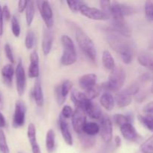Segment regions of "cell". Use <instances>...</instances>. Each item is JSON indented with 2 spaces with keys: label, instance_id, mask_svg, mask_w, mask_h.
Returning a JSON list of instances; mask_svg holds the SVG:
<instances>
[{
  "label": "cell",
  "instance_id": "obj_1",
  "mask_svg": "<svg viewBox=\"0 0 153 153\" xmlns=\"http://www.w3.org/2000/svg\"><path fill=\"white\" fill-rule=\"evenodd\" d=\"M107 41L112 49L120 55L127 52L134 53V44L133 42L128 40L126 37L109 30L107 35Z\"/></svg>",
  "mask_w": 153,
  "mask_h": 153
},
{
  "label": "cell",
  "instance_id": "obj_2",
  "mask_svg": "<svg viewBox=\"0 0 153 153\" xmlns=\"http://www.w3.org/2000/svg\"><path fill=\"white\" fill-rule=\"evenodd\" d=\"M75 36L81 50L93 62L97 61V49L91 37L79 27L75 28Z\"/></svg>",
  "mask_w": 153,
  "mask_h": 153
},
{
  "label": "cell",
  "instance_id": "obj_3",
  "mask_svg": "<svg viewBox=\"0 0 153 153\" xmlns=\"http://www.w3.org/2000/svg\"><path fill=\"white\" fill-rule=\"evenodd\" d=\"M126 81V72L122 67H116L111 70L108 76V81L101 85L102 90L106 92H117L123 86Z\"/></svg>",
  "mask_w": 153,
  "mask_h": 153
},
{
  "label": "cell",
  "instance_id": "obj_4",
  "mask_svg": "<svg viewBox=\"0 0 153 153\" xmlns=\"http://www.w3.org/2000/svg\"><path fill=\"white\" fill-rule=\"evenodd\" d=\"M61 43L63 46V52L61 58V64L64 66L74 64L77 60V53L73 40L68 35H63L61 37Z\"/></svg>",
  "mask_w": 153,
  "mask_h": 153
},
{
  "label": "cell",
  "instance_id": "obj_5",
  "mask_svg": "<svg viewBox=\"0 0 153 153\" xmlns=\"http://www.w3.org/2000/svg\"><path fill=\"white\" fill-rule=\"evenodd\" d=\"M87 123V114L82 108L76 107L73 117H72V125L74 131L77 134L83 133V128Z\"/></svg>",
  "mask_w": 153,
  "mask_h": 153
},
{
  "label": "cell",
  "instance_id": "obj_6",
  "mask_svg": "<svg viewBox=\"0 0 153 153\" xmlns=\"http://www.w3.org/2000/svg\"><path fill=\"white\" fill-rule=\"evenodd\" d=\"M38 6L40 13L47 28H51L54 25L53 12L48 1H38L36 2Z\"/></svg>",
  "mask_w": 153,
  "mask_h": 153
},
{
  "label": "cell",
  "instance_id": "obj_7",
  "mask_svg": "<svg viewBox=\"0 0 153 153\" xmlns=\"http://www.w3.org/2000/svg\"><path fill=\"white\" fill-rule=\"evenodd\" d=\"M15 75H16V91L19 96H22L25 93V85H26V78H25V73L24 70L23 64L22 60L19 59L16 65V70H15Z\"/></svg>",
  "mask_w": 153,
  "mask_h": 153
},
{
  "label": "cell",
  "instance_id": "obj_8",
  "mask_svg": "<svg viewBox=\"0 0 153 153\" xmlns=\"http://www.w3.org/2000/svg\"><path fill=\"white\" fill-rule=\"evenodd\" d=\"M80 13L83 16H86L88 19H94V20H100V21H106L110 19V16L107 13H105L102 10H100L96 7H89L86 5L83 6L81 9Z\"/></svg>",
  "mask_w": 153,
  "mask_h": 153
},
{
  "label": "cell",
  "instance_id": "obj_9",
  "mask_svg": "<svg viewBox=\"0 0 153 153\" xmlns=\"http://www.w3.org/2000/svg\"><path fill=\"white\" fill-rule=\"evenodd\" d=\"M100 122L102 138L105 143H110L113 137V126L111 120L108 116L103 115Z\"/></svg>",
  "mask_w": 153,
  "mask_h": 153
},
{
  "label": "cell",
  "instance_id": "obj_10",
  "mask_svg": "<svg viewBox=\"0 0 153 153\" xmlns=\"http://www.w3.org/2000/svg\"><path fill=\"white\" fill-rule=\"evenodd\" d=\"M26 106L22 101H16L15 104L14 114L13 118V126L14 128H20L24 126L25 122Z\"/></svg>",
  "mask_w": 153,
  "mask_h": 153
},
{
  "label": "cell",
  "instance_id": "obj_11",
  "mask_svg": "<svg viewBox=\"0 0 153 153\" xmlns=\"http://www.w3.org/2000/svg\"><path fill=\"white\" fill-rule=\"evenodd\" d=\"M111 30L126 38L131 36V29L124 19H112Z\"/></svg>",
  "mask_w": 153,
  "mask_h": 153
},
{
  "label": "cell",
  "instance_id": "obj_12",
  "mask_svg": "<svg viewBox=\"0 0 153 153\" xmlns=\"http://www.w3.org/2000/svg\"><path fill=\"white\" fill-rule=\"evenodd\" d=\"M120 131L122 135L126 140L131 142H137L140 139V136L136 131L132 123H128L120 127Z\"/></svg>",
  "mask_w": 153,
  "mask_h": 153
},
{
  "label": "cell",
  "instance_id": "obj_13",
  "mask_svg": "<svg viewBox=\"0 0 153 153\" xmlns=\"http://www.w3.org/2000/svg\"><path fill=\"white\" fill-rule=\"evenodd\" d=\"M71 100L76 107H81L83 109H85V107L92 101L88 99L85 93L76 89H73L71 91Z\"/></svg>",
  "mask_w": 153,
  "mask_h": 153
},
{
  "label": "cell",
  "instance_id": "obj_14",
  "mask_svg": "<svg viewBox=\"0 0 153 153\" xmlns=\"http://www.w3.org/2000/svg\"><path fill=\"white\" fill-rule=\"evenodd\" d=\"M28 76L29 78L38 79L40 76V67H39V55L36 51L31 52L30 55V65L28 67Z\"/></svg>",
  "mask_w": 153,
  "mask_h": 153
},
{
  "label": "cell",
  "instance_id": "obj_15",
  "mask_svg": "<svg viewBox=\"0 0 153 153\" xmlns=\"http://www.w3.org/2000/svg\"><path fill=\"white\" fill-rule=\"evenodd\" d=\"M97 76L94 73L83 75L79 80V86L85 91H88L97 85Z\"/></svg>",
  "mask_w": 153,
  "mask_h": 153
},
{
  "label": "cell",
  "instance_id": "obj_16",
  "mask_svg": "<svg viewBox=\"0 0 153 153\" xmlns=\"http://www.w3.org/2000/svg\"><path fill=\"white\" fill-rule=\"evenodd\" d=\"M27 136L30 142L32 153H41L40 146L37 143L36 127L33 123H29L27 129Z\"/></svg>",
  "mask_w": 153,
  "mask_h": 153
},
{
  "label": "cell",
  "instance_id": "obj_17",
  "mask_svg": "<svg viewBox=\"0 0 153 153\" xmlns=\"http://www.w3.org/2000/svg\"><path fill=\"white\" fill-rule=\"evenodd\" d=\"M58 124H59L60 130H61V135H62L63 139L69 146H72L73 143V137H72V134L70 133V128H69L68 124H67V121L65 120L64 117L61 115L59 117V121H58Z\"/></svg>",
  "mask_w": 153,
  "mask_h": 153
},
{
  "label": "cell",
  "instance_id": "obj_18",
  "mask_svg": "<svg viewBox=\"0 0 153 153\" xmlns=\"http://www.w3.org/2000/svg\"><path fill=\"white\" fill-rule=\"evenodd\" d=\"M32 96L36 105L38 107H43V104H44V97H43L41 82L39 79H36L35 82H34L32 91Z\"/></svg>",
  "mask_w": 153,
  "mask_h": 153
},
{
  "label": "cell",
  "instance_id": "obj_19",
  "mask_svg": "<svg viewBox=\"0 0 153 153\" xmlns=\"http://www.w3.org/2000/svg\"><path fill=\"white\" fill-rule=\"evenodd\" d=\"M53 43V35L49 28H46L43 31V40H42V50L45 55H49L52 50Z\"/></svg>",
  "mask_w": 153,
  "mask_h": 153
},
{
  "label": "cell",
  "instance_id": "obj_20",
  "mask_svg": "<svg viewBox=\"0 0 153 153\" xmlns=\"http://www.w3.org/2000/svg\"><path fill=\"white\" fill-rule=\"evenodd\" d=\"M84 110L86 112V114L89 116V117L92 118V119L100 120V119L103 116L102 112V110L100 109V106L97 104H96V103L93 102L92 101L85 107Z\"/></svg>",
  "mask_w": 153,
  "mask_h": 153
},
{
  "label": "cell",
  "instance_id": "obj_21",
  "mask_svg": "<svg viewBox=\"0 0 153 153\" xmlns=\"http://www.w3.org/2000/svg\"><path fill=\"white\" fill-rule=\"evenodd\" d=\"M137 61L141 66L153 72V54L141 52L137 55Z\"/></svg>",
  "mask_w": 153,
  "mask_h": 153
},
{
  "label": "cell",
  "instance_id": "obj_22",
  "mask_svg": "<svg viewBox=\"0 0 153 153\" xmlns=\"http://www.w3.org/2000/svg\"><path fill=\"white\" fill-rule=\"evenodd\" d=\"M114 100L115 102L117 103L118 107L123 108L127 107V106L129 105L131 103L132 99H131V96L127 94L125 91V90H123V91H119L116 94Z\"/></svg>",
  "mask_w": 153,
  "mask_h": 153
},
{
  "label": "cell",
  "instance_id": "obj_23",
  "mask_svg": "<svg viewBox=\"0 0 153 153\" xmlns=\"http://www.w3.org/2000/svg\"><path fill=\"white\" fill-rule=\"evenodd\" d=\"M1 74L4 83L7 86H10L12 84L13 74H14V68L12 64L4 65L1 69Z\"/></svg>",
  "mask_w": 153,
  "mask_h": 153
},
{
  "label": "cell",
  "instance_id": "obj_24",
  "mask_svg": "<svg viewBox=\"0 0 153 153\" xmlns=\"http://www.w3.org/2000/svg\"><path fill=\"white\" fill-rule=\"evenodd\" d=\"M100 103H101V105L107 111L113 110L115 103L114 97L112 96L111 93H104L100 97Z\"/></svg>",
  "mask_w": 153,
  "mask_h": 153
},
{
  "label": "cell",
  "instance_id": "obj_25",
  "mask_svg": "<svg viewBox=\"0 0 153 153\" xmlns=\"http://www.w3.org/2000/svg\"><path fill=\"white\" fill-rule=\"evenodd\" d=\"M102 64L105 69L113 70L116 67L115 61L111 53L108 50H105L102 53Z\"/></svg>",
  "mask_w": 153,
  "mask_h": 153
},
{
  "label": "cell",
  "instance_id": "obj_26",
  "mask_svg": "<svg viewBox=\"0 0 153 153\" xmlns=\"http://www.w3.org/2000/svg\"><path fill=\"white\" fill-rule=\"evenodd\" d=\"M79 140H80L81 145L82 147L85 149H89L92 148L95 145L96 140L93 136L88 135L85 133L79 134Z\"/></svg>",
  "mask_w": 153,
  "mask_h": 153
},
{
  "label": "cell",
  "instance_id": "obj_27",
  "mask_svg": "<svg viewBox=\"0 0 153 153\" xmlns=\"http://www.w3.org/2000/svg\"><path fill=\"white\" fill-rule=\"evenodd\" d=\"M55 147V133L53 129H49L46 135V148L49 153H52Z\"/></svg>",
  "mask_w": 153,
  "mask_h": 153
},
{
  "label": "cell",
  "instance_id": "obj_28",
  "mask_svg": "<svg viewBox=\"0 0 153 153\" xmlns=\"http://www.w3.org/2000/svg\"><path fill=\"white\" fill-rule=\"evenodd\" d=\"M100 131V126L95 122H88L85 125L83 128V133L88 135L93 136L98 134Z\"/></svg>",
  "mask_w": 153,
  "mask_h": 153
},
{
  "label": "cell",
  "instance_id": "obj_29",
  "mask_svg": "<svg viewBox=\"0 0 153 153\" xmlns=\"http://www.w3.org/2000/svg\"><path fill=\"white\" fill-rule=\"evenodd\" d=\"M34 15H35V6H34V1H28V5L25 9V19L26 23L28 26L31 25L33 20H34Z\"/></svg>",
  "mask_w": 153,
  "mask_h": 153
},
{
  "label": "cell",
  "instance_id": "obj_30",
  "mask_svg": "<svg viewBox=\"0 0 153 153\" xmlns=\"http://www.w3.org/2000/svg\"><path fill=\"white\" fill-rule=\"evenodd\" d=\"M137 119L145 128L153 131V114H138Z\"/></svg>",
  "mask_w": 153,
  "mask_h": 153
},
{
  "label": "cell",
  "instance_id": "obj_31",
  "mask_svg": "<svg viewBox=\"0 0 153 153\" xmlns=\"http://www.w3.org/2000/svg\"><path fill=\"white\" fill-rule=\"evenodd\" d=\"M114 121L115 123L120 128L122 126L125 125V124L131 123V117L128 116V115H123L120 114H117L114 115L113 117Z\"/></svg>",
  "mask_w": 153,
  "mask_h": 153
},
{
  "label": "cell",
  "instance_id": "obj_32",
  "mask_svg": "<svg viewBox=\"0 0 153 153\" xmlns=\"http://www.w3.org/2000/svg\"><path fill=\"white\" fill-rule=\"evenodd\" d=\"M67 4L68 5L69 8L73 12V13H77L80 12L82 7L86 5V3L82 1H73V0H69L67 1Z\"/></svg>",
  "mask_w": 153,
  "mask_h": 153
},
{
  "label": "cell",
  "instance_id": "obj_33",
  "mask_svg": "<svg viewBox=\"0 0 153 153\" xmlns=\"http://www.w3.org/2000/svg\"><path fill=\"white\" fill-rule=\"evenodd\" d=\"M140 151L141 153H153V135L140 145Z\"/></svg>",
  "mask_w": 153,
  "mask_h": 153
},
{
  "label": "cell",
  "instance_id": "obj_34",
  "mask_svg": "<svg viewBox=\"0 0 153 153\" xmlns=\"http://www.w3.org/2000/svg\"><path fill=\"white\" fill-rule=\"evenodd\" d=\"M120 9L121 14L123 17L126 16H130L135 13V9L131 5H128L127 4L120 2Z\"/></svg>",
  "mask_w": 153,
  "mask_h": 153
},
{
  "label": "cell",
  "instance_id": "obj_35",
  "mask_svg": "<svg viewBox=\"0 0 153 153\" xmlns=\"http://www.w3.org/2000/svg\"><path fill=\"white\" fill-rule=\"evenodd\" d=\"M0 152L1 153H10L5 134L2 130H0Z\"/></svg>",
  "mask_w": 153,
  "mask_h": 153
},
{
  "label": "cell",
  "instance_id": "obj_36",
  "mask_svg": "<svg viewBox=\"0 0 153 153\" xmlns=\"http://www.w3.org/2000/svg\"><path fill=\"white\" fill-rule=\"evenodd\" d=\"M101 91H102L101 86H99V85H97L96 86H94V88H91V89L85 91V94H86L87 97H88V99H90L91 100H93L94 99L97 98V97L100 95Z\"/></svg>",
  "mask_w": 153,
  "mask_h": 153
},
{
  "label": "cell",
  "instance_id": "obj_37",
  "mask_svg": "<svg viewBox=\"0 0 153 153\" xmlns=\"http://www.w3.org/2000/svg\"><path fill=\"white\" fill-rule=\"evenodd\" d=\"M11 31L13 35L16 37H18L20 34V25H19V21L17 18L15 16H13L11 17Z\"/></svg>",
  "mask_w": 153,
  "mask_h": 153
},
{
  "label": "cell",
  "instance_id": "obj_38",
  "mask_svg": "<svg viewBox=\"0 0 153 153\" xmlns=\"http://www.w3.org/2000/svg\"><path fill=\"white\" fill-rule=\"evenodd\" d=\"M34 44V33L33 31L29 30L26 34L25 39V46L27 49H32Z\"/></svg>",
  "mask_w": 153,
  "mask_h": 153
},
{
  "label": "cell",
  "instance_id": "obj_39",
  "mask_svg": "<svg viewBox=\"0 0 153 153\" xmlns=\"http://www.w3.org/2000/svg\"><path fill=\"white\" fill-rule=\"evenodd\" d=\"M61 85V94H62L63 97L67 98V95L70 93V91H71L72 88V83L70 80L68 79H66L64 82H62V84Z\"/></svg>",
  "mask_w": 153,
  "mask_h": 153
},
{
  "label": "cell",
  "instance_id": "obj_40",
  "mask_svg": "<svg viewBox=\"0 0 153 153\" xmlns=\"http://www.w3.org/2000/svg\"><path fill=\"white\" fill-rule=\"evenodd\" d=\"M55 99H56L57 103L58 105H62L65 102L66 99L65 97H63L62 94H61V85H57L55 88Z\"/></svg>",
  "mask_w": 153,
  "mask_h": 153
},
{
  "label": "cell",
  "instance_id": "obj_41",
  "mask_svg": "<svg viewBox=\"0 0 153 153\" xmlns=\"http://www.w3.org/2000/svg\"><path fill=\"white\" fill-rule=\"evenodd\" d=\"M73 113H74V111L70 105H64L61 110V115L64 119H69V118H72Z\"/></svg>",
  "mask_w": 153,
  "mask_h": 153
},
{
  "label": "cell",
  "instance_id": "obj_42",
  "mask_svg": "<svg viewBox=\"0 0 153 153\" xmlns=\"http://www.w3.org/2000/svg\"><path fill=\"white\" fill-rule=\"evenodd\" d=\"M139 91H140V87L137 84H132L125 89L126 92L129 94L130 96L137 95L139 93Z\"/></svg>",
  "mask_w": 153,
  "mask_h": 153
},
{
  "label": "cell",
  "instance_id": "obj_43",
  "mask_svg": "<svg viewBox=\"0 0 153 153\" xmlns=\"http://www.w3.org/2000/svg\"><path fill=\"white\" fill-rule=\"evenodd\" d=\"M100 7H101L102 10L105 13L109 15L111 17V1H100Z\"/></svg>",
  "mask_w": 153,
  "mask_h": 153
},
{
  "label": "cell",
  "instance_id": "obj_44",
  "mask_svg": "<svg viewBox=\"0 0 153 153\" xmlns=\"http://www.w3.org/2000/svg\"><path fill=\"white\" fill-rule=\"evenodd\" d=\"M145 13L148 19L153 15V2L151 1H146L145 3Z\"/></svg>",
  "mask_w": 153,
  "mask_h": 153
},
{
  "label": "cell",
  "instance_id": "obj_45",
  "mask_svg": "<svg viewBox=\"0 0 153 153\" xmlns=\"http://www.w3.org/2000/svg\"><path fill=\"white\" fill-rule=\"evenodd\" d=\"M4 52H5V55L7 57V59L9 60L10 63H14V57H13V52H12V49L10 47V45L8 43H6L4 45Z\"/></svg>",
  "mask_w": 153,
  "mask_h": 153
},
{
  "label": "cell",
  "instance_id": "obj_46",
  "mask_svg": "<svg viewBox=\"0 0 153 153\" xmlns=\"http://www.w3.org/2000/svg\"><path fill=\"white\" fill-rule=\"evenodd\" d=\"M2 13H3V17L5 20L8 21L9 19H11V15H10V10H9L7 5L4 4L2 7Z\"/></svg>",
  "mask_w": 153,
  "mask_h": 153
},
{
  "label": "cell",
  "instance_id": "obj_47",
  "mask_svg": "<svg viewBox=\"0 0 153 153\" xmlns=\"http://www.w3.org/2000/svg\"><path fill=\"white\" fill-rule=\"evenodd\" d=\"M28 3V1H25V0H20L18 1V10L19 13H22L26 9Z\"/></svg>",
  "mask_w": 153,
  "mask_h": 153
},
{
  "label": "cell",
  "instance_id": "obj_48",
  "mask_svg": "<svg viewBox=\"0 0 153 153\" xmlns=\"http://www.w3.org/2000/svg\"><path fill=\"white\" fill-rule=\"evenodd\" d=\"M143 112L146 114H153V101L149 102L144 106Z\"/></svg>",
  "mask_w": 153,
  "mask_h": 153
},
{
  "label": "cell",
  "instance_id": "obj_49",
  "mask_svg": "<svg viewBox=\"0 0 153 153\" xmlns=\"http://www.w3.org/2000/svg\"><path fill=\"white\" fill-rule=\"evenodd\" d=\"M112 148L111 146L109 145V143H106V145H105L102 149H100V152L99 153H109L111 152Z\"/></svg>",
  "mask_w": 153,
  "mask_h": 153
},
{
  "label": "cell",
  "instance_id": "obj_50",
  "mask_svg": "<svg viewBox=\"0 0 153 153\" xmlns=\"http://www.w3.org/2000/svg\"><path fill=\"white\" fill-rule=\"evenodd\" d=\"M3 13H2V7L0 4V36L3 34Z\"/></svg>",
  "mask_w": 153,
  "mask_h": 153
},
{
  "label": "cell",
  "instance_id": "obj_51",
  "mask_svg": "<svg viewBox=\"0 0 153 153\" xmlns=\"http://www.w3.org/2000/svg\"><path fill=\"white\" fill-rule=\"evenodd\" d=\"M6 125L5 118H4V115L1 113L0 111V128H4Z\"/></svg>",
  "mask_w": 153,
  "mask_h": 153
},
{
  "label": "cell",
  "instance_id": "obj_52",
  "mask_svg": "<svg viewBox=\"0 0 153 153\" xmlns=\"http://www.w3.org/2000/svg\"><path fill=\"white\" fill-rule=\"evenodd\" d=\"M114 143H115V146H116V147L119 148L120 146H121V144H122V140H121L120 137L117 136V137L114 138Z\"/></svg>",
  "mask_w": 153,
  "mask_h": 153
},
{
  "label": "cell",
  "instance_id": "obj_53",
  "mask_svg": "<svg viewBox=\"0 0 153 153\" xmlns=\"http://www.w3.org/2000/svg\"><path fill=\"white\" fill-rule=\"evenodd\" d=\"M149 21H153V15H152V16H151L150 18H149Z\"/></svg>",
  "mask_w": 153,
  "mask_h": 153
},
{
  "label": "cell",
  "instance_id": "obj_54",
  "mask_svg": "<svg viewBox=\"0 0 153 153\" xmlns=\"http://www.w3.org/2000/svg\"><path fill=\"white\" fill-rule=\"evenodd\" d=\"M2 102V99H1V94H0V103Z\"/></svg>",
  "mask_w": 153,
  "mask_h": 153
},
{
  "label": "cell",
  "instance_id": "obj_55",
  "mask_svg": "<svg viewBox=\"0 0 153 153\" xmlns=\"http://www.w3.org/2000/svg\"><path fill=\"white\" fill-rule=\"evenodd\" d=\"M151 92H152V94H153V84H152V87H151Z\"/></svg>",
  "mask_w": 153,
  "mask_h": 153
},
{
  "label": "cell",
  "instance_id": "obj_56",
  "mask_svg": "<svg viewBox=\"0 0 153 153\" xmlns=\"http://www.w3.org/2000/svg\"><path fill=\"white\" fill-rule=\"evenodd\" d=\"M18 153H22V152H18Z\"/></svg>",
  "mask_w": 153,
  "mask_h": 153
}]
</instances>
